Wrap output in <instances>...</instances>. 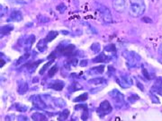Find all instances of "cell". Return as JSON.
Masks as SVG:
<instances>
[{
	"mask_svg": "<svg viewBox=\"0 0 162 121\" xmlns=\"http://www.w3.org/2000/svg\"><path fill=\"white\" fill-rule=\"evenodd\" d=\"M145 11V6H144L142 0H131V6L129 7V14L132 17L137 18L143 14Z\"/></svg>",
	"mask_w": 162,
	"mask_h": 121,
	"instance_id": "6da1fadb",
	"label": "cell"
},
{
	"mask_svg": "<svg viewBox=\"0 0 162 121\" xmlns=\"http://www.w3.org/2000/svg\"><path fill=\"white\" fill-rule=\"evenodd\" d=\"M98 12H99L100 16L102 17V19H103V21L104 23H111L113 22V17H112L111 12H110V10L108 9L106 6H101L98 8Z\"/></svg>",
	"mask_w": 162,
	"mask_h": 121,
	"instance_id": "7a4b0ae2",
	"label": "cell"
},
{
	"mask_svg": "<svg viewBox=\"0 0 162 121\" xmlns=\"http://www.w3.org/2000/svg\"><path fill=\"white\" fill-rule=\"evenodd\" d=\"M111 111H112V106H111V104L109 103V101H107V100L103 101V102L101 103V104H100L98 110H97V112H98L101 116L106 115V114H108V113H110Z\"/></svg>",
	"mask_w": 162,
	"mask_h": 121,
	"instance_id": "3957f363",
	"label": "cell"
},
{
	"mask_svg": "<svg viewBox=\"0 0 162 121\" xmlns=\"http://www.w3.org/2000/svg\"><path fill=\"white\" fill-rule=\"evenodd\" d=\"M113 7L117 13H122L125 11L126 3H125L124 0H114Z\"/></svg>",
	"mask_w": 162,
	"mask_h": 121,
	"instance_id": "277c9868",
	"label": "cell"
},
{
	"mask_svg": "<svg viewBox=\"0 0 162 121\" xmlns=\"http://www.w3.org/2000/svg\"><path fill=\"white\" fill-rule=\"evenodd\" d=\"M75 51V46L74 45H68L67 47H64L60 49V53L64 56H71Z\"/></svg>",
	"mask_w": 162,
	"mask_h": 121,
	"instance_id": "5b68a950",
	"label": "cell"
},
{
	"mask_svg": "<svg viewBox=\"0 0 162 121\" xmlns=\"http://www.w3.org/2000/svg\"><path fill=\"white\" fill-rule=\"evenodd\" d=\"M11 19L13 21H15V22H19L23 19V15L22 14L19 12V11H14L12 14H11Z\"/></svg>",
	"mask_w": 162,
	"mask_h": 121,
	"instance_id": "8992f818",
	"label": "cell"
},
{
	"mask_svg": "<svg viewBox=\"0 0 162 121\" xmlns=\"http://www.w3.org/2000/svg\"><path fill=\"white\" fill-rule=\"evenodd\" d=\"M57 35H58V32H57V31H50V32L48 33L47 37H46L45 41H46V42H50V41H53L54 39H55V38L57 37Z\"/></svg>",
	"mask_w": 162,
	"mask_h": 121,
	"instance_id": "52a82bcc",
	"label": "cell"
},
{
	"mask_svg": "<svg viewBox=\"0 0 162 121\" xmlns=\"http://www.w3.org/2000/svg\"><path fill=\"white\" fill-rule=\"evenodd\" d=\"M105 83V80L104 78H102V77H99V78H95V79H92L89 81V83H92V84H95V85H100V84H104Z\"/></svg>",
	"mask_w": 162,
	"mask_h": 121,
	"instance_id": "ba28073f",
	"label": "cell"
},
{
	"mask_svg": "<svg viewBox=\"0 0 162 121\" xmlns=\"http://www.w3.org/2000/svg\"><path fill=\"white\" fill-rule=\"evenodd\" d=\"M27 90H28V84L26 83H22L19 87H18V93L20 94H24L25 92H27Z\"/></svg>",
	"mask_w": 162,
	"mask_h": 121,
	"instance_id": "9c48e42d",
	"label": "cell"
},
{
	"mask_svg": "<svg viewBox=\"0 0 162 121\" xmlns=\"http://www.w3.org/2000/svg\"><path fill=\"white\" fill-rule=\"evenodd\" d=\"M104 65H98V66H96V67H93V68H91V70H90L89 72H92V71H96L94 74H96V73H98V74H101V73H103L104 72Z\"/></svg>",
	"mask_w": 162,
	"mask_h": 121,
	"instance_id": "30bf717a",
	"label": "cell"
},
{
	"mask_svg": "<svg viewBox=\"0 0 162 121\" xmlns=\"http://www.w3.org/2000/svg\"><path fill=\"white\" fill-rule=\"evenodd\" d=\"M32 118L33 120H45L46 117L42 114H40V113H34V114H32Z\"/></svg>",
	"mask_w": 162,
	"mask_h": 121,
	"instance_id": "8fae6325",
	"label": "cell"
},
{
	"mask_svg": "<svg viewBox=\"0 0 162 121\" xmlns=\"http://www.w3.org/2000/svg\"><path fill=\"white\" fill-rule=\"evenodd\" d=\"M63 85H64V83H63L59 82V83H55L54 84H52L51 88H52V89H54V90H57V91H60V90H62V89H63Z\"/></svg>",
	"mask_w": 162,
	"mask_h": 121,
	"instance_id": "7c38bea8",
	"label": "cell"
},
{
	"mask_svg": "<svg viewBox=\"0 0 162 121\" xmlns=\"http://www.w3.org/2000/svg\"><path fill=\"white\" fill-rule=\"evenodd\" d=\"M87 99V93H83L79 96H78L77 98L74 99V101H77V102H79V101H85Z\"/></svg>",
	"mask_w": 162,
	"mask_h": 121,
	"instance_id": "4fadbf2b",
	"label": "cell"
},
{
	"mask_svg": "<svg viewBox=\"0 0 162 121\" xmlns=\"http://www.w3.org/2000/svg\"><path fill=\"white\" fill-rule=\"evenodd\" d=\"M57 70H58V66H57V65H54V66H52V67L50 69V70H49V73H48L49 76H50V77H52L54 75L56 74Z\"/></svg>",
	"mask_w": 162,
	"mask_h": 121,
	"instance_id": "5bb4252c",
	"label": "cell"
},
{
	"mask_svg": "<svg viewBox=\"0 0 162 121\" xmlns=\"http://www.w3.org/2000/svg\"><path fill=\"white\" fill-rule=\"evenodd\" d=\"M12 30H13V27L10 26V25L4 26V27H2V34L4 33V35H5V34H7V33H9Z\"/></svg>",
	"mask_w": 162,
	"mask_h": 121,
	"instance_id": "9a60e30c",
	"label": "cell"
},
{
	"mask_svg": "<svg viewBox=\"0 0 162 121\" xmlns=\"http://www.w3.org/2000/svg\"><path fill=\"white\" fill-rule=\"evenodd\" d=\"M105 60H106V57L104 56V54H101L100 56L97 57V58H95L93 61H94V62L100 63V62H104Z\"/></svg>",
	"mask_w": 162,
	"mask_h": 121,
	"instance_id": "2e32d148",
	"label": "cell"
},
{
	"mask_svg": "<svg viewBox=\"0 0 162 121\" xmlns=\"http://www.w3.org/2000/svg\"><path fill=\"white\" fill-rule=\"evenodd\" d=\"M51 63H52V61H50V62H48L47 64H45V65L42 66V68L40 70V74H41V75H43V73L45 72V70L47 69V67H49V66H50V65Z\"/></svg>",
	"mask_w": 162,
	"mask_h": 121,
	"instance_id": "e0dca14e",
	"label": "cell"
},
{
	"mask_svg": "<svg viewBox=\"0 0 162 121\" xmlns=\"http://www.w3.org/2000/svg\"><path fill=\"white\" fill-rule=\"evenodd\" d=\"M142 21H146L145 23H152V20L150 18H149V17H143Z\"/></svg>",
	"mask_w": 162,
	"mask_h": 121,
	"instance_id": "ac0fdd59",
	"label": "cell"
},
{
	"mask_svg": "<svg viewBox=\"0 0 162 121\" xmlns=\"http://www.w3.org/2000/svg\"><path fill=\"white\" fill-rule=\"evenodd\" d=\"M86 63H87V61H86V60H84V61L81 62V65H82V66H83V65L85 66V65H86Z\"/></svg>",
	"mask_w": 162,
	"mask_h": 121,
	"instance_id": "d6986e66",
	"label": "cell"
},
{
	"mask_svg": "<svg viewBox=\"0 0 162 121\" xmlns=\"http://www.w3.org/2000/svg\"><path fill=\"white\" fill-rule=\"evenodd\" d=\"M5 65V62H3V60H1V66H3Z\"/></svg>",
	"mask_w": 162,
	"mask_h": 121,
	"instance_id": "ffe728a7",
	"label": "cell"
}]
</instances>
